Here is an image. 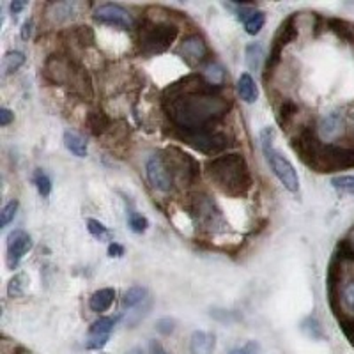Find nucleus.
Here are the masks:
<instances>
[{"label": "nucleus", "mask_w": 354, "mask_h": 354, "mask_svg": "<svg viewBox=\"0 0 354 354\" xmlns=\"http://www.w3.org/2000/svg\"><path fill=\"white\" fill-rule=\"evenodd\" d=\"M214 335L207 331H194L189 338V353L192 354H213L214 351Z\"/></svg>", "instance_id": "19"}, {"label": "nucleus", "mask_w": 354, "mask_h": 354, "mask_svg": "<svg viewBox=\"0 0 354 354\" xmlns=\"http://www.w3.org/2000/svg\"><path fill=\"white\" fill-rule=\"evenodd\" d=\"M331 185L338 194L354 195V176H338L331 179Z\"/></svg>", "instance_id": "36"}, {"label": "nucleus", "mask_w": 354, "mask_h": 354, "mask_svg": "<svg viewBox=\"0 0 354 354\" xmlns=\"http://www.w3.org/2000/svg\"><path fill=\"white\" fill-rule=\"evenodd\" d=\"M145 299H147V289L140 286H135L126 290L124 298H122V306L124 308H135V306L142 305Z\"/></svg>", "instance_id": "30"}, {"label": "nucleus", "mask_w": 354, "mask_h": 354, "mask_svg": "<svg viewBox=\"0 0 354 354\" xmlns=\"http://www.w3.org/2000/svg\"><path fill=\"white\" fill-rule=\"evenodd\" d=\"M347 243H349V245L353 246V250H354V229L349 232V238H347Z\"/></svg>", "instance_id": "49"}, {"label": "nucleus", "mask_w": 354, "mask_h": 354, "mask_svg": "<svg viewBox=\"0 0 354 354\" xmlns=\"http://www.w3.org/2000/svg\"><path fill=\"white\" fill-rule=\"evenodd\" d=\"M30 248H32V238L21 229L12 230L8 236V255H6V262H8L9 270H17L24 255Z\"/></svg>", "instance_id": "15"}, {"label": "nucleus", "mask_w": 354, "mask_h": 354, "mask_svg": "<svg viewBox=\"0 0 354 354\" xmlns=\"http://www.w3.org/2000/svg\"><path fill=\"white\" fill-rule=\"evenodd\" d=\"M298 112H299V106L296 101L283 100L277 110V122L280 124V128L289 129V126L292 124V121L296 119Z\"/></svg>", "instance_id": "21"}, {"label": "nucleus", "mask_w": 354, "mask_h": 354, "mask_svg": "<svg viewBox=\"0 0 354 354\" xmlns=\"http://www.w3.org/2000/svg\"><path fill=\"white\" fill-rule=\"evenodd\" d=\"M176 319L172 317H163L156 322V331L161 335H172L174 330H176Z\"/></svg>", "instance_id": "40"}, {"label": "nucleus", "mask_w": 354, "mask_h": 354, "mask_svg": "<svg viewBox=\"0 0 354 354\" xmlns=\"http://www.w3.org/2000/svg\"><path fill=\"white\" fill-rule=\"evenodd\" d=\"M64 145L69 153H73L77 158L87 156V140L82 135L75 131L64 133Z\"/></svg>", "instance_id": "25"}, {"label": "nucleus", "mask_w": 354, "mask_h": 354, "mask_svg": "<svg viewBox=\"0 0 354 354\" xmlns=\"http://www.w3.org/2000/svg\"><path fill=\"white\" fill-rule=\"evenodd\" d=\"M205 174L221 194L232 198L246 197L254 185L248 161L239 153H227L209 160L205 163Z\"/></svg>", "instance_id": "2"}, {"label": "nucleus", "mask_w": 354, "mask_h": 354, "mask_svg": "<svg viewBox=\"0 0 354 354\" xmlns=\"http://www.w3.org/2000/svg\"><path fill=\"white\" fill-rule=\"evenodd\" d=\"M161 106L176 129L209 131L225 119L232 101L223 94V87L211 85L204 75L192 73L165 87Z\"/></svg>", "instance_id": "1"}, {"label": "nucleus", "mask_w": 354, "mask_h": 354, "mask_svg": "<svg viewBox=\"0 0 354 354\" xmlns=\"http://www.w3.org/2000/svg\"><path fill=\"white\" fill-rule=\"evenodd\" d=\"M126 354H145V353L140 349V347H133V349H129Z\"/></svg>", "instance_id": "48"}, {"label": "nucleus", "mask_w": 354, "mask_h": 354, "mask_svg": "<svg viewBox=\"0 0 354 354\" xmlns=\"http://www.w3.org/2000/svg\"><path fill=\"white\" fill-rule=\"evenodd\" d=\"M328 28L337 37L344 41V43L354 44V25L349 24L346 20H340V18H328L326 20Z\"/></svg>", "instance_id": "23"}, {"label": "nucleus", "mask_w": 354, "mask_h": 354, "mask_svg": "<svg viewBox=\"0 0 354 354\" xmlns=\"http://www.w3.org/2000/svg\"><path fill=\"white\" fill-rule=\"evenodd\" d=\"M87 229H88V232L93 234L96 239H106L110 236L109 229H106V227L103 225L101 221L94 220V218H88L87 220Z\"/></svg>", "instance_id": "39"}, {"label": "nucleus", "mask_w": 354, "mask_h": 354, "mask_svg": "<svg viewBox=\"0 0 354 354\" xmlns=\"http://www.w3.org/2000/svg\"><path fill=\"white\" fill-rule=\"evenodd\" d=\"M274 140V131L271 128H266L264 131L261 133V145H262V153H264L266 160L270 163L271 170L277 176V179L283 185V188L290 194H298L299 192V177L294 165L283 156L280 151L274 149L273 145Z\"/></svg>", "instance_id": "4"}, {"label": "nucleus", "mask_w": 354, "mask_h": 354, "mask_svg": "<svg viewBox=\"0 0 354 354\" xmlns=\"http://www.w3.org/2000/svg\"><path fill=\"white\" fill-rule=\"evenodd\" d=\"M342 330L346 333V337L351 340V344L354 346V321H342Z\"/></svg>", "instance_id": "43"}, {"label": "nucleus", "mask_w": 354, "mask_h": 354, "mask_svg": "<svg viewBox=\"0 0 354 354\" xmlns=\"http://www.w3.org/2000/svg\"><path fill=\"white\" fill-rule=\"evenodd\" d=\"M349 167H354V149L346 147V145L324 144L312 170L335 172V170L349 169Z\"/></svg>", "instance_id": "10"}, {"label": "nucleus", "mask_w": 354, "mask_h": 354, "mask_svg": "<svg viewBox=\"0 0 354 354\" xmlns=\"http://www.w3.org/2000/svg\"><path fill=\"white\" fill-rule=\"evenodd\" d=\"M238 8H239L238 18L243 21V25H245L246 32H248L250 36H255V34L261 32L262 27H264L266 24L264 12L259 11V9H255L254 6H248V4L238 6Z\"/></svg>", "instance_id": "17"}, {"label": "nucleus", "mask_w": 354, "mask_h": 354, "mask_svg": "<svg viewBox=\"0 0 354 354\" xmlns=\"http://www.w3.org/2000/svg\"><path fill=\"white\" fill-rule=\"evenodd\" d=\"M296 18L298 15L292 12L286 20L280 24L277 34L273 37V44H271L270 57H268V62H266V71H264V82L268 84V78L273 77L274 69L280 64V57H282V50L286 48L287 44L292 43L296 37H298V25H296Z\"/></svg>", "instance_id": "8"}, {"label": "nucleus", "mask_w": 354, "mask_h": 354, "mask_svg": "<svg viewBox=\"0 0 354 354\" xmlns=\"http://www.w3.org/2000/svg\"><path fill=\"white\" fill-rule=\"evenodd\" d=\"M93 18L103 25H112V27L126 28V30L135 25V20L128 9L117 4H100L94 9Z\"/></svg>", "instance_id": "14"}, {"label": "nucleus", "mask_w": 354, "mask_h": 354, "mask_svg": "<svg viewBox=\"0 0 354 354\" xmlns=\"http://www.w3.org/2000/svg\"><path fill=\"white\" fill-rule=\"evenodd\" d=\"M188 209L197 229L204 232H225L229 227L218 204L207 194H195L189 201Z\"/></svg>", "instance_id": "5"}, {"label": "nucleus", "mask_w": 354, "mask_h": 354, "mask_svg": "<svg viewBox=\"0 0 354 354\" xmlns=\"http://www.w3.org/2000/svg\"><path fill=\"white\" fill-rule=\"evenodd\" d=\"M18 201H11L2 207V213H0V225L2 227H8L15 216H17V211H18Z\"/></svg>", "instance_id": "37"}, {"label": "nucleus", "mask_w": 354, "mask_h": 354, "mask_svg": "<svg viewBox=\"0 0 354 354\" xmlns=\"http://www.w3.org/2000/svg\"><path fill=\"white\" fill-rule=\"evenodd\" d=\"M169 135L176 140L185 142L192 149L207 154V156H214V154L221 156V153L232 145V138L227 133L216 131V129H209V131H181V129L174 128Z\"/></svg>", "instance_id": "6"}, {"label": "nucleus", "mask_w": 354, "mask_h": 354, "mask_svg": "<svg viewBox=\"0 0 354 354\" xmlns=\"http://www.w3.org/2000/svg\"><path fill=\"white\" fill-rule=\"evenodd\" d=\"M301 330L308 335L310 338H322V330L321 324L315 317H306L305 321L301 322Z\"/></svg>", "instance_id": "38"}, {"label": "nucleus", "mask_w": 354, "mask_h": 354, "mask_svg": "<svg viewBox=\"0 0 354 354\" xmlns=\"http://www.w3.org/2000/svg\"><path fill=\"white\" fill-rule=\"evenodd\" d=\"M25 64V55L21 52H8L2 59V75L8 77V75H12L15 71L21 68Z\"/></svg>", "instance_id": "28"}, {"label": "nucleus", "mask_w": 354, "mask_h": 354, "mask_svg": "<svg viewBox=\"0 0 354 354\" xmlns=\"http://www.w3.org/2000/svg\"><path fill=\"white\" fill-rule=\"evenodd\" d=\"M128 225L129 229L133 230L135 234H144L149 227V220L145 216H142L140 213H137L135 209L128 211Z\"/></svg>", "instance_id": "34"}, {"label": "nucleus", "mask_w": 354, "mask_h": 354, "mask_svg": "<svg viewBox=\"0 0 354 354\" xmlns=\"http://www.w3.org/2000/svg\"><path fill=\"white\" fill-rule=\"evenodd\" d=\"M80 66V62L75 61L73 57L62 55V53H53L44 62L43 75L46 78V82H50V84L71 88Z\"/></svg>", "instance_id": "9"}, {"label": "nucleus", "mask_w": 354, "mask_h": 354, "mask_svg": "<svg viewBox=\"0 0 354 354\" xmlns=\"http://www.w3.org/2000/svg\"><path fill=\"white\" fill-rule=\"evenodd\" d=\"M262 57H264V50L261 43H252L246 46V64L252 71H257L261 68Z\"/></svg>", "instance_id": "32"}, {"label": "nucleus", "mask_w": 354, "mask_h": 354, "mask_svg": "<svg viewBox=\"0 0 354 354\" xmlns=\"http://www.w3.org/2000/svg\"><path fill=\"white\" fill-rule=\"evenodd\" d=\"M254 349V344H250L248 347H238V349H232L229 354H252Z\"/></svg>", "instance_id": "46"}, {"label": "nucleus", "mask_w": 354, "mask_h": 354, "mask_svg": "<svg viewBox=\"0 0 354 354\" xmlns=\"http://www.w3.org/2000/svg\"><path fill=\"white\" fill-rule=\"evenodd\" d=\"M32 181H34V185H36L37 194H39L41 197H48V195L52 194V181H50V177L46 176L43 170L37 169L36 172H34Z\"/></svg>", "instance_id": "35"}, {"label": "nucleus", "mask_w": 354, "mask_h": 354, "mask_svg": "<svg viewBox=\"0 0 354 354\" xmlns=\"http://www.w3.org/2000/svg\"><path fill=\"white\" fill-rule=\"evenodd\" d=\"M290 145H292L294 153L299 156V160H301L306 167L312 169V167L315 165L319 153H321L322 145L324 144H322L321 138H319L317 129H315L314 126H305V128L299 129L298 135L292 138Z\"/></svg>", "instance_id": "11"}, {"label": "nucleus", "mask_w": 354, "mask_h": 354, "mask_svg": "<svg viewBox=\"0 0 354 354\" xmlns=\"http://www.w3.org/2000/svg\"><path fill=\"white\" fill-rule=\"evenodd\" d=\"M109 255L110 257H122L124 255V246L119 245V243H110Z\"/></svg>", "instance_id": "42"}, {"label": "nucleus", "mask_w": 354, "mask_h": 354, "mask_svg": "<svg viewBox=\"0 0 354 354\" xmlns=\"http://www.w3.org/2000/svg\"><path fill=\"white\" fill-rule=\"evenodd\" d=\"M71 34V39L75 41V44H78L80 48H88V46H93L94 39V30L88 25H80V27H75L69 30Z\"/></svg>", "instance_id": "26"}, {"label": "nucleus", "mask_w": 354, "mask_h": 354, "mask_svg": "<svg viewBox=\"0 0 354 354\" xmlns=\"http://www.w3.org/2000/svg\"><path fill=\"white\" fill-rule=\"evenodd\" d=\"M238 94L245 103H255L257 101V85H255L254 78L250 77L248 73H243L238 78Z\"/></svg>", "instance_id": "24"}, {"label": "nucleus", "mask_w": 354, "mask_h": 354, "mask_svg": "<svg viewBox=\"0 0 354 354\" xmlns=\"http://www.w3.org/2000/svg\"><path fill=\"white\" fill-rule=\"evenodd\" d=\"M119 317H100L88 328V337H110Z\"/></svg>", "instance_id": "27"}, {"label": "nucleus", "mask_w": 354, "mask_h": 354, "mask_svg": "<svg viewBox=\"0 0 354 354\" xmlns=\"http://www.w3.org/2000/svg\"><path fill=\"white\" fill-rule=\"evenodd\" d=\"M17 354H30V353H27V351H24V349H18Z\"/></svg>", "instance_id": "50"}, {"label": "nucleus", "mask_w": 354, "mask_h": 354, "mask_svg": "<svg viewBox=\"0 0 354 354\" xmlns=\"http://www.w3.org/2000/svg\"><path fill=\"white\" fill-rule=\"evenodd\" d=\"M145 174H147V181L153 186L154 189L161 192V194H170L174 189V177L170 174L169 167H167L165 160L161 156V153L153 154V156L147 160V165H145Z\"/></svg>", "instance_id": "12"}, {"label": "nucleus", "mask_w": 354, "mask_h": 354, "mask_svg": "<svg viewBox=\"0 0 354 354\" xmlns=\"http://www.w3.org/2000/svg\"><path fill=\"white\" fill-rule=\"evenodd\" d=\"M342 124H344L342 115L337 112H333L322 119L321 124H319V133H321L322 137L326 138V140H333L338 133L342 131Z\"/></svg>", "instance_id": "22"}, {"label": "nucleus", "mask_w": 354, "mask_h": 354, "mask_svg": "<svg viewBox=\"0 0 354 354\" xmlns=\"http://www.w3.org/2000/svg\"><path fill=\"white\" fill-rule=\"evenodd\" d=\"M113 298H115V290L106 287V289H100L91 296L88 299V308L96 312V314H101V312H106V310L112 306Z\"/></svg>", "instance_id": "20"}, {"label": "nucleus", "mask_w": 354, "mask_h": 354, "mask_svg": "<svg viewBox=\"0 0 354 354\" xmlns=\"http://www.w3.org/2000/svg\"><path fill=\"white\" fill-rule=\"evenodd\" d=\"M15 121V113L11 112L9 109H0V126H9L11 122Z\"/></svg>", "instance_id": "41"}, {"label": "nucleus", "mask_w": 354, "mask_h": 354, "mask_svg": "<svg viewBox=\"0 0 354 354\" xmlns=\"http://www.w3.org/2000/svg\"><path fill=\"white\" fill-rule=\"evenodd\" d=\"M160 153L165 160L176 185L192 186L197 183V179L201 177V163L192 154L185 153L176 145H170V147L160 151Z\"/></svg>", "instance_id": "7"}, {"label": "nucleus", "mask_w": 354, "mask_h": 354, "mask_svg": "<svg viewBox=\"0 0 354 354\" xmlns=\"http://www.w3.org/2000/svg\"><path fill=\"white\" fill-rule=\"evenodd\" d=\"M25 2H21V0H15V2H11V6H9V9H11L12 15H20L21 9L25 8Z\"/></svg>", "instance_id": "45"}, {"label": "nucleus", "mask_w": 354, "mask_h": 354, "mask_svg": "<svg viewBox=\"0 0 354 354\" xmlns=\"http://www.w3.org/2000/svg\"><path fill=\"white\" fill-rule=\"evenodd\" d=\"M32 20H27L24 24V27H21V39H25L27 41L28 37L32 36Z\"/></svg>", "instance_id": "44"}, {"label": "nucleus", "mask_w": 354, "mask_h": 354, "mask_svg": "<svg viewBox=\"0 0 354 354\" xmlns=\"http://www.w3.org/2000/svg\"><path fill=\"white\" fill-rule=\"evenodd\" d=\"M85 122H87L88 131L93 133L94 137H103L112 129V119L109 117V113L100 109L91 110L85 117Z\"/></svg>", "instance_id": "18"}, {"label": "nucleus", "mask_w": 354, "mask_h": 354, "mask_svg": "<svg viewBox=\"0 0 354 354\" xmlns=\"http://www.w3.org/2000/svg\"><path fill=\"white\" fill-rule=\"evenodd\" d=\"M46 21L50 25H62L68 21L75 20L78 15V4L77 2H52L46 4Z\"/></svg>", "instance_id": "16"}, {"label": "nucleus", "mask_w": 354, "mask_h": 354, "mask_svg": "<svg viewBox=\"0 0 354 354\" xmlns=\"http://www.w3.org/2000/svg\"><path fill=\"white\" fill-rule=\"evenodd\" d=\"M27 287H28L27 274L24 273L15 274L8 283V296L9 298H21V296H25V292H27Z\"/></svg>", "instance_id": "31"}, {"label": "nucleus", "mask_w": 354, "mask_h": 354, "mask_svg": "<svg viewBox=\"0 0 354 354\" xmlns=\"http://www.w3.org/2000/svg\"><path fill=\"white\" fill-rule=\"evenodd\" d=\"M177 52L183 57V61L192 66V68L202 66L209 59V46L204 41V37L198 36V34H192V36L185 37L183 43L179 44Z\"/></svg>", "instance_id": "13"}, {"label": "nucleus", "mask_w": 354, "mask_h": 354, "mask_svg": "<svg viewBox=\"0 0 354 354\" xmlns=\"http://www.w3.org/2000/svg\"><path fill=\"white\" fill-rule=\"evenodd\" d=\"M151 349H153V353L156 354H165V351L161 349V346L158 342H151Z\"/></svg>", "instance_id": "47"}, {"label": "nucleus", "mask_w": 354, "mask_h": 354, "mask_svg": "<svg viewBox=\"0 0 354 354\" xmlns=\"http://www.w3.org/2000/svg\"><path fill=\"white\" fill-rule=\"evenodd\" d=\"M204 78L209 82L211 85L223 87V82H225V69H223L221 64H218V62H207V64L204 66Z\"/></svg>", "instance_id": "29"}, {"label": "nucleus", "mask_w": 354, "mask_h": 354, "mask_svg": "<svg viewBox=\"0 0 354 354\" xmlns=\"http://www.w3.org/2000/svg\"><path fill=\"white\" fill-rule=\"evenodd\" d=\"M179 36L177 25L145 18L138 30V52L144 57H154L167 52Z\"/></svg>", "instance_id": "3"}, {"label": "nucleus", "mask_w": 354, "mask_h": 354, "mask_svg": "<svg viewBox=\"0 0 354 354\" xmlns=\"http://www.w3.org/2000/svg\"><path fill=\"white\" fill-rule=\"evenodd\" d=\"M340 305L349 314H354V278H349L342 287H340Z\"/></svg>", "instance_id": "33"}]
</instances>
